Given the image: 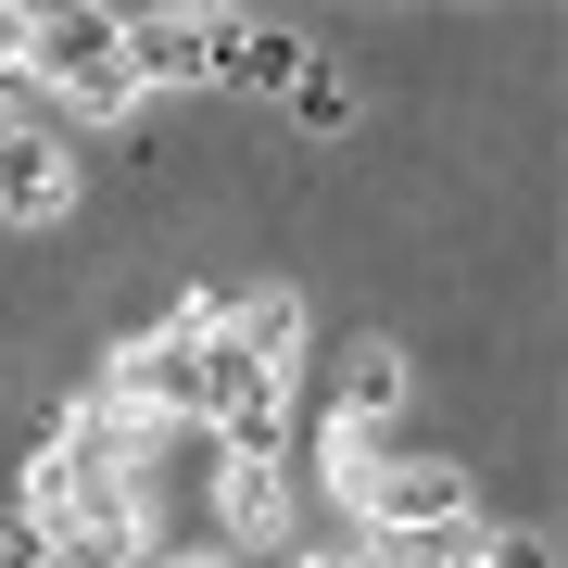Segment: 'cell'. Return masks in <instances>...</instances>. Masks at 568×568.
<instances>
[{"mask_svg": "<svg viewBox=\"0 0 568 568\" xmlns=\"http://www.w3.org/2000/svg\"><path fill=\"white\" fill-rule=\"evenodd\" d=\"M26 89H39V114H77V126H114L140 89H126V13L102 0H51V13H26Z\"/></svg>", "mask_w": 568, "mask_h": 568, "instance_id": "obj_1", "label": "cell"}, {"mask_svg": "<svg viewBox=\"0 0 568 568\" xmlns=\"http://www.w3.org/2000/svg\"><path fill=\"white\" fill-rule=\"evenodd\" d=\"M354 544H405V530H467L480 518V493H467V467L455 455H379L354 480Z\"/></svg>", "mask_w": 568, "mask_h": 568, "instance_id": "obj_2", "label": "cell"}, {"mask_svg": "<svg viewBox=\"0 0 568 568\" xmlns=\"http://www.w3.org/2000/svg\"><path fill=\"white\" fill-rule=\"evenodd\" d=\"M126 89H215V13H126Z\"/></svg>", "mask_w": 568, "mask_h": 568, "instance_id": "obj_3", "label": "cell"}, {"mask_svg": "<svg viewBox=\"0 0 568 568\" xmlns=\"http://www.w3.org/2000/svg\"><path fill=\"white\" fill-rule=\"evenodd\" d=\"M77 203V152L51 126H0V227H51Z\"/></svg>", "mask_w": 568, "mask_h": 568, "instance_id": "obj_4", "label": "cell"}, {"mask_svg": "<svg viewBox=\"0 0 568 568\" xmlns=\"http://www.w3.org/2000/svg\"><path fill=\"white\" fill-rule=\"evenodd\" d=\"M304 63H316L304 26H265V13L241 26V13H215V89H291Z\"/></svg>", "mask_w": 568, "mask_h": 568, "instance_id": "obj_5", "label": "cell"}, {"mask_svg": "<svg viewBox=\"0 0 568 568\" xmlns=\"http://www.w3.org/2000/svg\"><path fill=\"white\" fill-rule=\"evenodd\" d=\"M405 392H417L405 342H354L342 379H328V417H342V429H392V417H405Z\"/></svg>", "mask_w": 568, "mask_h": 568, "instance_id": "obj_6", "label": "cell"}, {"mask_svg": "<svg viewBox=\"0 0 568 568\" xmlns=\"http://www.w3.org/2000/svg\"><path fill=\"white\" fill-rule=\"evenodd\" d=\"M39 544H51V568H152L140 506H63V518H39Z\"/></svg>", "mask_w": 568, "mask_h": 568, "instance_id": "obj_7", "label": "cell"}, {"mask_svg": "<svg viewBox=\"0 0 568 568\" xmlns=\"http://www.w3.org/2000/svg\"><path fill=\"white\" fill-rule=\"evenodd\" d=\"M278 518H291L278 455H215V530L227 544H278Z\"/></svg>", "mask_w": 568, "mask_h": 568, "instance_id": "obj_8", "label": "cell"}, {"mask_svg": "<svg viewBox=\"0 0 568 568\" xmlns=\"http://www.w3.org/2000/svg\"><path fill=\"white\" fill-rule=\"evenodd\" d=\"M227 342H241V354H265V366H291V354H304V291H291V278L227 291Z\"/></svg>", "mask_w": 568, "mask_h": 568, "instance_id": "obj_9", "label": "cell"}, {"mask_svg": "<svg viewBox=\"0 0 568 568\" xmlns=\"http://www.w3.org/2000/svg\"><path fill=\"white\" fill-rule=\"evenodd\" d=\"M291 126H316V140H342V126H354V77H342V63H304V77H291Z\"/></svg>", "mask_w": 568, "mask_h": 568, "instance_id": "obj_10", "label": "cell"}, {"mask_svg": "<svg viewBox=\"0 0 568 568\" xmlns=\"http://www.w3.org/2000/svg\"><path fill=\"white\" fill-rule=\"evenodd\" d=\"M316 467H328V493L354 506V480L379 467V429H342V417H316Z\"/></svg>", "mask_w": 568, "mask_h": 568, "instance_id": "obj_11", "label": "cell"}, {"mask_svg": "<svg viewBox=\"0 0 568 568\" xmlns=\"http://www.w3.org/2000/svg\"><path fill=\"white\" fill-rule=\"evenodd\" d=\"M467 568H556V544H544V530H480Z\"/></svg>", "mask_w": 568, "mask_h": 568, "instance_id": "obj_12", "label": "cell"}, {"mask_svg": "<svg viewBox=\"0 0 568 568\" xmlns=\"http://www.w3.org/2000/svg\"><path fill=\"white\" fill-rule=\"evenodd\" d=\"M291 568H366V556H291Z\"/></svg>", "mask_w": 568, "mask_h": 568, "instance_id": "obj_13", "label": "cell"}, {"mask_svg": "<svg viewBox=\"0 0 568 568\" xmlns=\"http://www.w3.org/2000/svg\"><path fill=\"white\" fill-rule=\"evenodd\" d=\"M152 568H227V556H152Z\"/></svg>", "mask_w": 568, "mask_h": 568, "instance_id": "obj_14", "label": "cell"}]
</instances>
